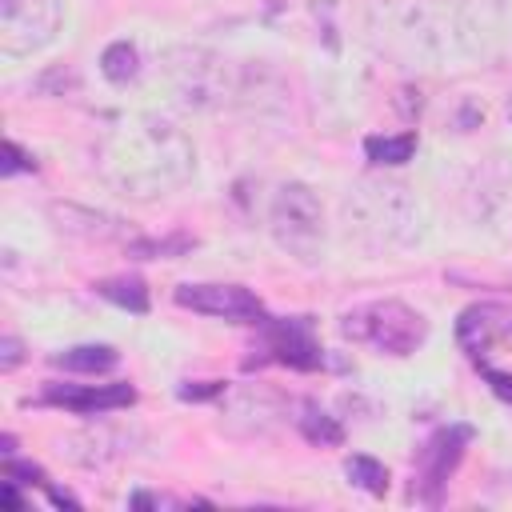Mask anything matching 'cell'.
Here are the masks:
<instances>
[{"label":"cell","instance_id":"obj_1","mask_svg":"<svg viewBox=\"0 0 512 512\" xmlns=\"http://www.w3.org/2000/svg\"><path fill=\"white\" fill-rule=\"evenodd\" d=\"M96 168L116 192L156 200L192 180L196 148L168 116H128L96 140Z\"/></svg>","mask_w":512,"mask_h":512},{"label":"cell","instance_id":"obj_2","mask_svg":"<svg viewBox=\"0 0 512 512\" xmlns=\"http://www.w3.org/2000/svg\"><path fill=\"white\" fill-rule=\"evenodd\" d=\"M164 80L184 108H200V112L252 104L256 96L252 92L256 68H240L236 60L208 48H172L164 56Z\"/></svg>","mask_w":512,"mask_h":512},{"label":"cell","instance_id":"obj_3","mask_svg":"<svg viewBox=\"0 0 512 512\" xmlns=\"http://www.w3.org/2000/svg\"><path fill=\"white\" fill-rule=\"evenodd\" d=\"M364 28L376 52L408 68L436 64L448 48V24L424 0H376L364 16Z\"/></svg>","mask_w":512,"mask_h":512},{"label":"cell","instance_id":"obj_4","mask_svg":"<svg viewBox=\"0 0 512 512\" xmlns=\"http://www.w3.org/2000/svg\"><path fill=\"white\" fill-rule=\"evenodd\" d=\"M340 332L352 344H364L380 356H412L428 340V320L404 304V300H368L352 312H344Z\"/></svg>","mask_w":512,"mask_h":512},{"label":"cell","instance_id":"obj_5","mask_svg":"<svg viewBox=\"0 0 512 512\" xmlns=\"http://www.w3.org/2000/svg\"><path fill=\"white\" fill-rule=\"evenodd\" d=\"M268 232L288 256H296L300 264H316L324 256V208H320V196L300 180L280 184L272 204H268Z\"/></svg>","mask_w":512,"mask_h":512},{"label":"cell","instance_id":"obj_6","mask_svg":"<svg viewBox=\"0 0 512 512\" xmlns=\"http://www.w3.org/2000/svg\"><path fill=\"white\" fill-rule=\"evenodd\" d=\"M348 216L368 244H412L420 232L416 200L400 184H360L348 196Z\"/></svg>","mask_w":512,"mask_h":512},{"label":"cell","instance_id":"obj_7","mask_svg":"<svg viewBox=\"0 0 512 512\" xmlns=\"http://www.w3.org/2000/svg\"><path fill=\"white\" fill-rule=\"evenodd\" d=\"M60 32V0H0L4 56H32Z\"/></svg>","mask_w":512,"mask_h":512},{"label":"cell","instance_id":"obj_8","mask_svg":"<svg viewBox=\"0 0 512 512\" xmlns=\"http://www.w3.org/2000/svg\"><path fill=\"white\" fill-rule=\"evenodd\" d=\"M456 40L480 60L512 52V0H464L456 12Z\"/></svg>","mask_w":512,"mask_h":512},{"label":"cell","instance_id":"obj_9","mask_svg":"<svg viewBox=\"0 0 512 512\" xmlns=\"http://www.w3.org/2000/svg\"><path fill=\"white\" fill-rule=\"evenodd\" d=\"M468 444H472V428L468 424H448V428H436L428 436V444L420 448V480H416V488H420V500L428 508H440L444 488H448L456 464L464 460Z\"/></svg>","mask_w":512,"mask_h":512},{"label":"cell","instance_id":"obj_10","mask_svg":"<svg viewBox=\"0 0 512 512\" xmlns=\"http://www.w3.org/2000/svg\"><path fill=\"white\" fill-rule=\"evenodd\" d=\"M176 304L192 308L200 316H216L228 324H260L264 320V304L252 288L244 284H180L176 288Z\"/></svg>","mask_w":512,"mask_h":512},{"label":"cell","instance_id":"obj_11","mask_svg":"<svg viewBox=\"0 0 512 512\" xmlns=\"http://www.w3.org/2000/svg\"><path fill=\"white\" fill-rule=\"evenodd\" d=\"M260 328H264V344H268L276 364H288L296 372H312L324 364V348H320L308 316H284V320L264 316Z\"/></svg>","mask_w":512,"mask_h":512},{"label":"cell","instance_id":"obj_12","mask_svg":"<svg viewBox=\"0 0 512 512\" xmlns=\"http://www.w3.org/2000/svg\"><path fill=\"white\" fill-rule=\"evenodd\" d=\"M456 344L472 356L484 360L492 348L512 344V308L508 304H472L456 320Z\"/></svg>","mask_w":512,"mask_h":512},{"label":"cell","instance_id":"obj_13","mask_svg":"<svg viewBox=\"0 0 512 512\" xmlns=\"http://www.w3.org/2000/svg\"><path fill=\"white\" fill-rule=\"evenodd\" d=\"M44 404L68 408L76 416H104L136 404V388L132 384H48Z\"/></svg>","mask_w":512,"mask_h":512},{"label":"cell","instance_id":"obj_14","mask_svg":"<svg viewBox=\"0 0 512 512\" xmlns=\"http://www.w3.org/2000/svg\"><path fill=\"white\" fill-rule=\"evenodd\" d=\"M64 372H80V376H100V372H112L120 364V352L112 344H76L60 356H52Z\"/></svg>","mask_w":512,"mask_h":512},{"label":"cell","instance_id":"obj_15","mask_svg":"<svg viewBox=\"0 0 512 512\" xmlns=\"http://www.w3.org/2000/svg\"><path fill=\"white\" fill-rule=\"evenodd\" d=\"M296 428H300V436H304L308 444H320V448H336V444H344V428H340V420L328 416V412H320L316 404H300Z\"/></svg>","mask_w":512,"mask_h":512},{"label":"cell","instance_id":"obj_16","mask_svg":"<svg viewBox=\"0 0 512 512\" xmlns=\"http://www.w3.org/2000/svg\"><path fill=\"white\" fill-rule=\"evenodd\" d=\"M96 292H100L104 300H112V304L136 312V316L148 312V284H144L140 276H112V280H100Z\"/></svg>","mask_w":512,"mask_h":512},{"label":"cell","instance_id":"obj_17","mask_svg":"<svg viewBox=\"0 0 512 512\" xmlns=\"http://www.w3.org/2000/svg\"><path fill=\"white\" fill-rule=\"evenodd\" d=\"M416 152V132H400V136H368L364 140V156L372 164H408Z\"/></svg>","mask_w":512,"mask_h":512},{"label":"cell","instance_id":"obj_18","mask_svg":"<svg viewBox=\"0 0 512 512\" xmlns=\"http://www.w3.org/2000/svg\"><path fill=\"white\" fill-rule=\"evenodd\" d=\"M100 72L112 80V84H128L136 72H140V52L128 44V40H116L100 52Z\"/></svg>","mask_w":512,"mask_h":512},{"label":"cell","instance_id":"obj_19","mask_svg":"<svg viewBox=\"0 0 512 512\" xmlns=\"http://www.w3.org/2000/svg\"><path fill=\"white\" fill-rule=\"evenodd\" d=\"M344 472H348V480H352L356 488H364V492H372V496H384V492H388V468H384L380 460H372V456H352V460L344 464Z\"/></svg>","mask_w":512,"mask_h":512},{"label":"cell","instance_id":"obj_20","mask_svg":"<svg viewBox=\"0 0 512 512\" xmlns=\"http://www.w3.org/2000/svg\"><path fill=\"white\" fill-rule=\"evenodd\" d=\"M192 248V236H164V240H136L132 252L140 260H156V256H180Z\"/></svg>","mask_w":512,"mask_h":512},{"label":"cell","instance_id":"obj_21","mask_svg":"<svg viewBox=\"0 0 512 512\" xmlns=\"http://www.w3.org/2000/svg\"><path fill=\"white\" fill-rule=\"evenodd\" d=\"M4 156H8V160H4V176H12V172H32V168H36V160H32L16 140H4Z\"/></svg>","mask_w":512,"mask_h":512},{"label":"cell","instance_id":"obj_22","mask_svg":"<svg viewBox=\"0 0 512 512\" xmlns=\"http://www.w3.org/2000/svg\"><path fill=\"white\" fill-rule=\"evenodd\" d=\"M20 360H24V344H20V336L4 332V340H0V372H16Z\"/></svg>","mask_w":512,"mask_h":512},{"label":"cell","instance_id":"obj_23","mask_svg":"<svg viewBox=\"0 0 512 512\" xmlns=\"http://www.w3.org/2000/svg\"><path fill=\"white\" fill-rule=\"evenodd\" d=\"M476 368L484 372V380H488V388H492V392H496L500 400H508V404H512V376H508V372H500V368H492L488 360H484V364H476Z\"/></svg>","mask_w":512,"mask_h":512},{"label":"cell","instance_id":"obj_24","mask_svg":"<svg viewBox=\"0 0 512 512\" xmlns=\"http://www.w3.org/2000/svg\"><path fill=\"white\" fill-rule=\"evenodd\" d=\"M224 392V384L220 380H204L200 388H180V396L184 400H208V396H220Z\"/></svg>","mask_w":512,"mask_h":512},{"label":"cell","instance_id":"obj_25","mask_svg":"<svg viewBox=\"0 0 512 512\" xmlns=\"http://www.w3.org/2000/svg\"><path fill=\"white\" fill-rule=\"evenodd\" d=\"M508 120H512V92H508Z\"/></svg>","mask_w":512,"mask_h":512}]
</instances>
